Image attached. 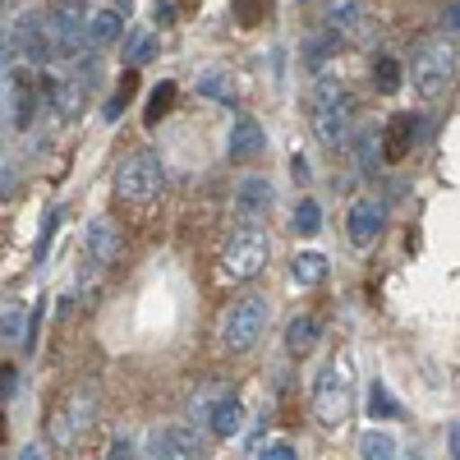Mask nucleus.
Wrapping results in <instances>:
<instances>
[{
	"instance_id": "obj_16",
	"label": "nucleus",
	"mask_w": 460,
	"mask_h": 460,
	"mask_svg": "<svg viewBox=\"0 0 460 460\" xmlns=\"http://www.w3.org/2000/svg\"><path fill=\"white\" fill-rule=\"evenodd\" d=\"M240 414H244V410H240V401H235V396H221V401L208 410V424H212V433H217V438H235V433H240V424H244Z\"/></svg>"
},
{
	"instance_id": "obj_22",
	"label": "nucleus",
	"mask_w": 460,
	"mask_h": 460,
	"mask_svg": "<svg viewBox=\"0 0 460 460\" xmlns=\"http://www.w3.org/2000/svg\"><path fill=\"white\" fill-rule=\"evenodd\" d=\"M295 281L299 286H323L327 281V258L323 253H299L295 258Z\"/></svg>"
},
{
	"instance_id": "obj_31",
	"label": "nucleus",
	"mask_w": 460,
	"mask_h": 460,
	"mask_svg": "<svg viewBox=\"0 0 460 460\" xmlns=\"http://www.w3.org/2000/svg\"><path fill=\"white\" fill-rule=\"evenodd\" d=\"M56 226H60V212H51V217H47L42 240H37V258H47V249H51V240H56Z\"/></svg>"
},
{
	"instance_id": "obj_34",
	"label": "nucleus",
	"mask_w": 460,
	"mask_h": 460,
	"mask_svg": "<svg viewBox=\"0 0 460 460\" xmlns=\"http://www.w3.org/2000/svg\"><path fill=\"white\" fill-rule=\"evenodd\" d=\"M152 19H157L162 28H166V23H175V0H157V10H152Z\"/></svg>"
},
{
	"instance_id": "obj_37",
	"label": "nucleus",
	"mask_w": 460,
	"mask_h": 460,
	"mask_svg": "<svg viewBox=\"0 0 460 460\" xmlns=\"http://www.w3.org/2000/svg\"><path fill=\"white\" fill-rule=\"evenodd\" d=\"M14 184H19V171L5 166V171H0V194H5V189H14Z\"/></svg>"
},
{
	"instance_id": "obj_9",
	"label": "nucleus",
	"mask_w": 460,
	"mask_h": 460,
	"mask_svg": "<svg viewBox=\"0 0 460 460\" xmlns=\"http://www.w3.org/2000/svg\"><path fill=\"white\" fill-rule=\"evenodd\" d=\"M147 447H152L147 460H203V442L189 429H162V433H152Z\"/></svg>"
},
{
	"instance_id": "obj_19",
	"label": "nucleus",
	"mask_w": 460,
	"mask_h": 460,
	"mask_svg": "<svg viewBox=\"0 0 460 460\" xmlns=\"http://www.w3.org/2000/svg\"><path fill=\"white\" fill-rule=\"evenodd\" d=\"M314 345H318V318H295L286 327V350L290 355H309Z\"/></svg>"
},
{
	"instance_id": "obj_39",
	"label": "nucleus",
	"mask_w": 460,
	"mask_h": 460,
	"mask_svg": "<svg viewBox=\"0 0 460 460\" xmlns=\"http://www.w3.org/2000/svg\"><path fill=\"white\" fill-rule=\"evenodd\" d=\"M19 460H47V447H37V442H32V447L19 451Z\"/></svg>"
},
{
	"instance_id": "obj_12",
	"label": "nucleus",
	"mask_w": 460,
	"mask_h": 460,
	"mask_svg": "<svg viewBox=\"0 0 460 460\" xmlns=\"http://www.w3.org/2000/svg\"><path fill=\"white\" fill-rule=\"evenodd\" d=\"M120 32H125V14H120V10H93V14L84 19V47L102 51V47H111V42H120Z\"/></svg>"
},
{
	"instance_id": "obj_30",
	"label": "nucleus",
	"mask_w": 460,
	"mask_h": 460,
	"mask_svg": "<svg viewBox=\"0 0 460 460\" xmlns=\"http://www.w3.org/2000/svg\"><path fill=\"white\" fill-rule=\"evenodd\" d=\"M258 460H299V456H295V447H290V442H267Z\"/></svg>"
},
{
	"instance_id": "obj_41",
	"label": "nucleus",
	"mask_w": 460,
	"mask_h": 460,
	"mask_svg": "<svg viewBox=\"0 0 460 460\" xmlns=\"http://www.w3.org/2000/svg\"><path fill=\"white\" fill-rule=\"evenodd\" d=\"M0 5H19V0H0Z\"/></svg>"
},
{
	"instance_id": "obj_35",
	"label": "nucleus",
	"mask_w": 460,
	"mask_h": 460,
	"mask_svg": "<svg viewBox=\"0 0 460 460\" xmlns=\"http://www.w3.org/2000/svg\"><path fill=\"white\" fill-rule=\"evenodd\" d=\"M129 451H134V442H129V438H115V447H111V460H134Z\"/></svg>"
},
{
	"instance_id": "obj_23",
	"label": "nucleus",
	"mask_w": 460,
	"mask_h": 460,
	"mask_svg": "<svg viewBox=\"0 0 460 460\" xmlns=\"http://www.w3.org/2000/svg\"><path fill=\"white\" fill-rule=\"evenodd\" d=\"M368 414L373 419H401V401L387 392V382H373V392H368Z\"/></svg>"
},
{
	"instance_id": "obj_21",
	"label": "nucleus",
	"mask_w": 460,
	"mask_h": 460,
	"mask_svg": "<svg viewBox=\"0 0 460 460\" xmlns=\"http://www.w3.org/2000/svg\"><path fill=\"white\" fill-rule=\"evenodd\" d=\"M359 456H364V460H396V438L368 429V433L359 438Z\"/></svg>"
},
{
	"instance_id": "obj_18",
	"label": "nucleus",
	"mask_w": 460,
	"mask_h": 460,
	"mask_svg": "<svg viewBox=\"0 0 460 460\" xmlns=\"http://www.w3.org/2000/svg\"><path fill=\"white\" fill-rule=\"evenodd\" d=\"M401 84H405L401 60H396V56H377V60H373V88L392 97V93H401Z\"/></svg>"
},
{
	"instance_id": "obj_14",
	"label": "nucleus",
	"mask_w": 460,
	"mask_h": 460,
	"mask_svg": "<svg viewBox=\"0 0 460 460\" xmlns=\"http://www.w3.org/2000/svg\"><path fill=\"white\" fill-rule=\"evenodd\" d=\"M419 125H414V115H392V125L382 129V162H405L410 157V143H414Z\"/></svg>"
},
{
	"instance_id": "obj_29",
	"label": "nucleus",
	"mask_w": 460,
	"mask_h": 460,
	"mask_svg": "<svg viewBox=\"0 0 460 460\" xmlns=\"http://www.w3.org/2000/svg\"><path fill=\"white\" fill-rule=\"evenodd\" d=\"M235 10H240V23H258L262 10H267V0H235Z\"/></svg>"
},
{
	"instance_id": "obj_33",
	"label": "nucleus",
	"mask_w": 460,
	"mask_h": 460,
	"mask_svg": "<svg viewBox=\"0 0 460 460\" xmlns=\"http://www.w3.org/2000/svg\"><path fill=\"white\" fill-rule=\"evenodd\" d=\"M14 392H19V373L14 368H0V401L14 396Z\"/></svg>"
},
{
	"instance_id": "obj_27",
	"label": "nucleus",
	"mask_w": 460,
	"mask_h": 460,
	"mask_svg": "<svg viewBox=\"0 0 460 460\" xmlns=\"http://www.w3.org/2000/svg\"><path fill=\"white\" fill-rule=\"evenodd\" d=\"M129 97H134V74H125V79H120V88L111 93V102L102 106V120H120V111L129 106Z\"/></svg>"
},
{
	"instance_id": "obj_28",
	"label": "nucleus",
	"mask_w": 460,
	"mask_h": 460,
	"mask_svg": "<svg viewBox=\"0 0 460 460\" xmlns=\"http://www.w3.org/2000/svg\"><path fill=\"white\" fill-rule=\"evenodd\" d=\"M318 226H323V208L314 199H304L295 208V230H299V235H318Z\"/></svg>"
},
{
	"instance_id": "obj_2",
	"label": "nucleus",
	"mask_w": 460,
	"mask_h": 460,
	"mask_svg": "<svg viewBox=\"0 0 460 460\" xmlns=\"http://www.w3.org/2000/svg\"><path fill=\"white\" fill-rule=\"evenodd\" d=\"M350 93H345L341 79H332V74H323L318 88H314V129L327 147H341L345 138H350Z\"/></svg>"
},
{
	"instance_id": "obj_7",
	"label": "nucleus",
	"mask_w": 460,
	"mask_h": 460,
	"mask_svg": "<svg viewBox=\"0 0 460 460\" xmlns=\"http://www.w3.org/2000/svg\"><path fill=\"white\" fill-rule=\"evenodd\" d=\"M93 410H97V392L93 387H74L69 401L60 405V419H56V442L60 447L79 442L88 433V424H93Z\"/></svg>"
},
{
	"instance_id": "obj_1",
	"label": "nucleus",
	"mask_w": 460,
	"mask_h": 460,
	"mask_svg": "<svg viewBox=\"0 0 460 460\" xmlns=\"http://www.w3.org/2000/svg\"><path fill=\"white\" fill-rule=\"evenodd\" d=\"M267 253H272V244H267V235H262L253 221L235 226V230L226 235V244H221L217 281H221V286H249L262 267H267Z\"/></svg>"
},
{
	"instance_id": "obj_8",
	"label": "nucleus",
	"mask_w": 460,
	"mask_h": 460,
	"mask_svg": "<svg viewBox=\"0 0 460 460\" xmlns=\"http://www.w3.org/2000/svg\"><path fill=\"white\" fill-rule=\"evenodd\" d=\"M47 42H51L56 56L84 51V10L79 5H56L47 14Z\"/></svg>"
},
{
	"instance_id": "obj_36",
	"label": "nucleus",
	"mask_w": 460,
	"mask_h": 460,
	"mask_svg": "<svg viewBox=\"0 0 460 460\" xmlns=\"http://www.w3.org/2000/svg\"><path fill=\"white\" fill-rule=\"evenodd\" d=\"M447 456H451V460L460 456V429H456V424L447 429Z\"/></svg>"
},
{
	"instance_id": "obj_3",
	"label": "nucleus",
	"mask_w": 460,
	"mask_h": 460,
	"mask_svg": "<svg viewBox=\"0 0 460 460\" xmlns=\"http://www.w3.org/2000/svg\"><path fill=\"white\" fill-rule=\"evenodd\" d=\"M314 414L323 429H341L345 414H350V364L341 355L327 359L314 377Z\"/></svg>"
},
{
	"instance_id": "obj_32",
	"label": "nucleus",
	"mask_w": 460,
	"mask_h": 460,
	"mask_svg": "<svg viewBox=\"0 0 460 460\" xmlns=\"http://www.w3.org/2000/svg\"><path fill=\"white\" fill-rule=\"evenodd\" d=\"M456 28H460V5L451 0V5H442V32L451 37V42H456Z\"/></svg>"
},
{
	"instance_id": "obj_24",
	"label": "nucleus",
	"mask_w": 460,
	"mask_h": 460,
	"mask_svg": "<svg viewBox=\"0 0 460 460\" xmlns=\"http://www.w3.org/2000/svg\"><path fill=\"white\" fill-rule=\"evenodd\" d=\"M171 106H175V84L166 79V84H157V93L147 97V125H162L171 115Z\"/></svg>"
},
{
	"instance_id": "obj_4",
	"label": "nucleus",
	"mask_w": 460,
	"mask_h": 460,
	"mask_svg": "<svg viewBox=\"0 0 460 460\" xmlns=\"http://www.w3.org/2000/svg\"><path fill=\"white\" fill-rule=\"evenodd\" d=\"M262 332H267V299L262 295H244V299L230 304L226 318H221V350L244 355V350H253V345L262 341Z\"/></svg>"
},
{
	"instance_id": "obj_17",
	"label": "nucleus",
	"mask_w": 460,
	"mask_h": 460,
	"mask_svg": "<svg viewBox=\"0 0 460 460\" xmlns=\"http://www.w3.org/2000/svg\"><path fill=\"white\" fill-rule=\"evenodd\" d=\"M194 88H199L208 102H235V74H230V69H208Z\"/></svg>"
},
{
	"instance_id": "obj_13",
	"label": "nucleus",
	"mask_w": 460,
	"mask_h": 460,
	"mask_svg": "<svg viewBox=\"0 0 460 460\" xmlns=\"http://www.w3.org/2000/svg\"><path fill=\"white\" fill-rule=\"evenodd\" d=\"M377 230H382V208L377 203H355L350 208V217H345V235H350V244L355 249H368L373 240H377Z\"/></svg>"
},
{
	"instance_id": "obj_20",
	"label": "nucleus",
	"mask_w": 460,
	"mask_h": 460,
	"mask_svg": "<svg viewBox=\"0 0 460 460\" xmlns=\"http://www.w3.org/2000/svg\"><path fill=\"white\" fill-rule=\"evenodd\" d=\"M359 19H364L359 0H332V5H327V28H332V32H355Z\"/></svg>"
},
{
	"instance_id": "obj_15",
	"label": "nucleus",
	"mask_w": 460,
	"mask_h": 460,
	"mask_svg": "<svg viewBox=\"0 0 460 460\" xmlns=\"http://www.w3.org/2000/svg\"><path fill=\"white\" fill-rule=\"evenodd\" d=\"M262 129H258V120H249V115H240L235 120V129H230V143H226V157L230 162H249V157H258L262 152Z\"/></svg>"
},
{
	"instance_id": "obj_10",
	"label": "nucleus",
	"mask_w": 460,
	"mask_h": 460,
	"mask_svg": "<svg viewBox=\"0 0 460 460\" xmlns=\"http://www.w3.org/2000/svg\"><path fill=\"white\" fill-rule=\"evenodd\" d=\"M84 249H88V262L97 267V272H106V267H115L120 262V230H115L106 217H97L93 226H88V235H84Z\"/></svg>"
},
{
	"instance_id": "obj_26",
	"label": "nucleus",
	"mask_w": 460,
	"mask_h": 460,
	"mask_svg": "<svg viewBox=\"0 0 460 460\" xmlns=\"http://www.w3.org/2000/svg\"><path fill=\"white\" fill-rule=\"evenodd\" d=\"M23 336H28V323H23V304H10V314L0 318V345H10V341H19V345H23Z\"/></svg>"
},
{
	"instance_id": "obj_11",
	"label": "nucleus",
	"mask_w": 460,
	"mask_h": 460,
	"mask_svg": "<svg viewBox=\"0 0 460 460\" xmlns=\"http://www.w3.org/2000/svg\"><path fill=\"white\" fill-rule=\"evenodd\" d=\"M272 203H277V194H272V180H267V175H244L235 184V212L244 221L267 217V212H272Z\"/></svg>"
},
{
	"instance_id": "obj_5",
	"label": "nucleus",
	"mask_w": 460,
	"mask_h": 460,
	"mask_svg": "<svg viewBox=\"0 0 460 460\" xmlns=\"http://www.w3.org/2000/svg\"><path fill=\"white\" fill-rule=\"evenodd\" d=\"M451 84H456V47L447 42V37L424 42L419 56H414V93L424 102H438Z\"/></svg>"
},
{
	"instance_id": "obj_6",
	"label": "nucleus",
	"mask_w": 460,
	"mask_h": 460,
	"mask_svg": "<svg viewBox=\"0 0 460 460\" xmlns=\"http://www.w3.org/2000/svg\"><path fill=\"white\" fill-rule=\"evenodd\" d=\"M162 162L152 157V152H134V157L120 166V175H115V194H120L125 203H152L162 194Z\"/></svg>"
},
{
	"instance_id": "obj_40",
	"label": "nucleus",
	"mask_w": 460,
	"mask_h": 460,
	"mask_svg": "<svg viewBox=\"0 0 460 460\" xmlns=\"http://www.w3.org/2000/svg\"><path fill=\"white\" fill-rule=\"evenodd\" d=\"M5 51H10V47H5V28H0V56H5Z\"/></svg>"
},
{
	"instance_id": "obj_38",
	"label": "nucleus",
	"mask_w": 460,
	"mask_h": 460,
	"mask_svg": "<svg viewBox=\"0 0 460 460\" xmlns=\"http://www.w3.org/2000/svg\"><path fill=\"white\" fill-rule=\"evenodd\" d=\"M290 171H295V180H299V184H309V175H314V171H309V162H304V157H295V166H290Z\"/></svg>"
},
{
	"instance_id": "obj_25",
	"label": "nucleus",
	"mask_w": 460,
	"mask_h": 460,
	"mask_svg": "<svg viewBox=\"0 0 460 460\" xmlns=\"http://www.w3.org/2000/svg\"><path fill=\"white\" fill-rule=\"evenodd\" d=\"M157 51H162V37L157 32H134L129 37V65H147Z\"/></svg>"
}]
</instances>
